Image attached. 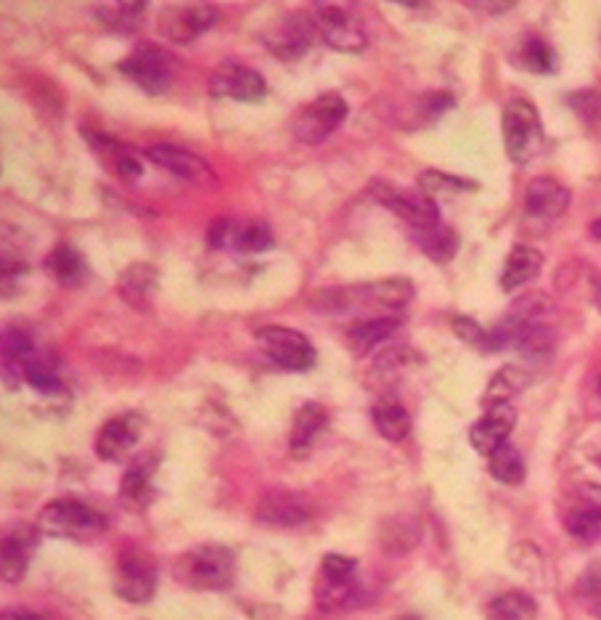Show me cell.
I'll use <instances>...</instances> for the list:
<instances>
[{"instance_id": "obj_1", "label": "cell", "mask_w": 601, "mask_h": 620, "mask_svg": "<svg viewBox=\"0 0 601 620\" xmlns=\"http://www.w3.org/2000/svg\"><path fill=\"white\" fill-rule=\"evenodd\" d=\"M416 297L414 281L406 276L364 281L353 287L321 290L310 297V308L321 313H355V311H401Z\"/></svg>"}, {"instance_id": "obj_2", "label": "cell", "mask_w": 601, "mask_h": 620, "mask_svg": "<svg viewBox=\"0 0 601 620\" xmlns=\"http://www.w3.org/2000/svg\"><path fill=\"white\" fill-rule=\"evenodd\" d=\"M175 579L199 592H223L236 579V555L223 544H201L183 551L173 564Z\"/></svg>"}, {"instance_id": "obj_3", "label": "cell", "mask_w": 601, "mask_h": 620, "mask_svg": "<svg viewBox=\"0 0 601 620\" xmlns=\"http://www.w3.org/2000/svg\"><path fill=\"white\" fill-rule=\"evenodd\" d=\"M504 144L514 165H527L541 155L545 144L543 122L536 104L527 98H512L504 109Z\"/></svg>"}, {"instance_id": "obj_4", "label": "cell", "mask_w": 601, "mask_h": 620, "mask_svg": "<svg viewBox=\"0 0 601 620\" xmlns=\"http://www.w3.org/2000/svg\"><path fill=\"white\" fill-rule=\"evenodd\" d=\"M38 525L46 536L66 538V542H90L107 531V520L98 509L72 499L51 501L40 512Z\"/></svg>"}, {"instance_id": "obj_5", "label": "cell", "mask_w": 601, "mask_h": 620, "mask_svg": "<svg viewBox=\"0 0 601 620\" xmlns=\"http://www.w3.org/2000/svg\"><path fill=\"white\" fill-rule=\"evenodd\" d=\"M116 70L149 96H162L173 85L177 59L157 42H140L131 57H125L116 64Z\"/></svg>"}, {"instance_id": "obj_6", "label": "cell", "mask_w": 601, "mask_h": 620, "mask_svg": "<svg viewBox=\"0 0 601 620\" xmlns=\"http://www.w3.org/2000/svg\"><path fill=\"white\" fill-rule=\"evenodd\" d=\"M347 120V101L340 94H323L312 98L310 104L297 109L292 117V133L299 144H323L331 133L342 127Z\"/></svg>"}, {"instance_id": "obj_7", "label": "cell", "mask_w": 601, "mask_h": 620, "mask_svg": "<svg viewBox=\"0 0 601 620\" xmlns=\"http://www.w3.org/2000/svg\"><path fill=\"white\" fill-rule=\"evenodd\" d=\"M312 20L323 42L340 53H360L366 48V29L353 9L342 3H312Z\"/></svg>"}, {"instance_id": "obj_8", "label": "cell", "mask_w": 601, "mask_h": 620, "mask_svg": "<svg viewBox=\"0 0 601 620\" xmlns=\"http://www.w3.org/2000/svg\"><path fill=\"white\" fill-rule=\"evenodd\" d=\"M373 199L382 207H388L392 215L406 220L414 231H427L440 226V205L429 199L427 194L410 192V189L392 186V183L377 181L371 186Z\"/></svg>"}, {"instance_id": "obj_9", "label": "cell", "mask_w": 601, "mask_h": 620, "mask_svg": "<svg viewBox=\"0 0 601 620\" xmlns=\"http://www.w3.org/2000/svg\"><path fill=\"white\" fill-rule=\"evenodd\" d=\"M116 597L131 605H146L157 592V562L146 549H125L116 560Z\"/></svg>"}, {"instance_id": "obj_10", "label": "cell", "mask_w": 601, "mask_h": 620, "mask_svg": "<svg viewBox=\"0 0 601 620\" xmlns=\"http://www.w3.org/2000/svg\"><path fill=\"white\" fill-rule=\"evenodd\" d=\"M257 345L286 372H308L316 364V348L310 345L303 331L290 327H262L255 335Z\"/></svg>"}, {"instance_id": "obj_11", "label": "cell", "mask_w": 601, "mask_h": 620, "mask_svg": "<svg viewBox=\"0 0 601 620\" xmlns=\"http://www.w3.org/2000/svg\"><path fill=\"white\" fill-rule=\"evenodd\" d=\"M355 557L327 555L321 562V573L316 581V601L323 612H336L353 605L355 597Z\"/></svg>"}, {"instance_id": "obj_12", "label": "cell", "mask_w": 601, "mask_h": 620, "mask_svg": "<svg viewBox=\"0 0 601 620\" xmlns=\"http://www.w3.org/2000/svg\"><path fill=\"white\" fill-rule=\"evenodd\" d=\"M316 29L318 24L310 14L292 11V14H284L279 22H273L262 40H266L268 51H271L275 59L294 61L310 51L312 40H316Z\"/></svg>"}, {"instance_id": "obj_13", "label": "cell", "mask_w": 601, "mask_h": 620, "mask_svg": "<svg viewBox=\"0 0 601 620\" xmlns=\"http://www.w3.org/2000/svg\"><path fill=\"white\" fill-rule=\"evenodd\" d=\"M220 20V11L212 3H173L159 14V29L175 46H186L205 35Z\"/></svg>"}, {"instance_id": "obj_14", "label": "cell", "mask_w": 601, "mask_h": 620, "mask_svg": "<svg viewBox=\"0 0 601 620\" xmlns=\"http://www.w3.org/2000/svg\"><path fill=\"white\" fill-rule=\"evenodd\" d=\"M210 94L214 98H231V101H262L268 94V83L260 72L238 61H223L210 75Z\"/></svg>"}, {"instance_id": "obj_15", "label": "cell", "mask_w": 601, "mask_h": 620, "mask_svg": "<svg viewBox=\"0 0 601 620\" xmlns=\"http://www.w3.org/2000/svg\"><path fill=\"white\" fill-rule=\"evenodd\" d=\"M569 207V189L556 178L541 175L536 181L527 183L525 192V218L532 226H545L556 223Z\"/></svg>"}, {"instance_id": "obj_16", "label": "cell", "mask_w": 601, "mask_h": 620, "mask_svg": "<svg viewBox=\"0 0 601 620\" xmlns=\"http://www.w3.org/2000/svg\"><path fill=\"white\" fill-rule=\"evenodd\" d=\"M140 425L144 422L138 414H122L109 420L96 435V457L112 464L131 457V451L140 440Z\"/></svg>"}, {"instance_id": "obj_17", "label": "cell", "mask_w": 601, "mask_h": 620, "mask_svg": "<svg viewBox=\"0 0 601 620\" xmlns=\"http://www.w3.org/2000/svg\"><path fill=\"white\" fill-rule=\"evenodd\" d=\"M514 425H517V409H514L512 403L488 409L486 414L471 425L469 443L480 457H490V453H495L501 446L508 443V435H512Z\"/></svg>"}, {"instance_id": "obj_18", "label": "cell", "mask_w": 601, "mask_h": 620, "mask_svg": "<svg viewBox=\"0 0 601 620\" xmlns=\"http://www.w3.org/2000/svg\"><path fill=\"white\" fill-rule=\"evenodd\" d=\"M146 159L155 162L157 168L168 170L175 178L188 183H214V170L205 162L199 155L186 149H177L170 144H157L151 149H146Z\"/></svg>"}, {"instance_id": "obj_19", "label": "cell", "mask_w": 601, "mask_h": 620, "mask_svg": "<svg viewBox=\"0 0 601 620\" xmlns=\"http://www.w3.org/2000/svg\"><path fill=\"white\" fill-rule=\"evenodd\" d=\"M38 342L27 329L9 327L3 335V379L11 390H20L24 382V366L38 353Z\"/></svg>"}, {"instance_id": "obj_20", "label": "cell", "mask_w": 601, "mask_h": 620, "mask_svg": "<svg viewBox=\"0 0 601 620\" xmlns=\"http://www.w3.org/2000/svg\"><path fill=\"white\" fill-rule=\"evenodd\" d=\"M157 281L159 271L151 263H133V266H127L125 271L120 273V279H116V292H120V297L125 300L131 308L146 311L157 292Z\"/></svg>"}, {"instance_id": "obj_21", "label": "cell", "mask_w": 601, "mask_h": 620, "mask_svg": "<svg viewBox=\"0 0 601 620\" xmlns=\"http://www.w3.org/2000/svg\"><path fill=\"white\" fill-rule=\"evenodd\" d=\"M257 518H260L262 523L292 527L310 520V509L303 501V496L290 494V490H275V494H268L266 499L260 501Z\"/></svg>"}, {"instance_id": "obj_22", "label": "cell", "mask_w": 601, "mask_h": 620, "mask_svg": "<svg viewBox=\"0 0 601 620\" xmlns=\"http://www.w3.org/2000/svg\"><path fill=\"white\" fill-rule=\"evenodd\" d=\"M327 427V409L321 403L308 401L297 409L292 422V433H290V451L294 459L308 457L316 438L321 435V429Z\"/></svg>"}, {"instance_id": "obj_23", "label": "cell", "mask_w": 601, "mask_h": 620, "mask_svg": "<svg viewBox=\"0 0 601 620\" xmlns=\"http://www.w3.org/2000/svg\"><path fill=\"white\" fill-rule=\"evenodd\" d=\"M401 329V318L395 316H379V318H366V321L353 324L347 329V348L353 350L355 355H366L371 353L373 348L388 342L395 331Z\"/></svg>"}, {"instance_id": "obj_24", "label": "cell", "mask_w": 601, "mask_h": 620, "mask_svg": "<svg viewBox=\"0 0 601 620\" xmlns=\"http://www.w3.org/2000/svg\"><path fill=\"white\" fill-rule=\"evenodd\" d=\"M543 268V255L538 253L536 247H527V244H519L514 247L512 253L506 255L504 271H501V290L514 292L519 287H525L527 281L536 279Z\"/></svg>"}, {"instance_id": "obj_25", "label": "cell", "mask_w": 601, "mask_h": 620, "mask_svg": "<svg viewBox=\"0 0 601 620\" xmlns=\"http://www.w3.org/2000/svg\"><path fill=\"white\" fill-rule=\"evenodd\" d=\"M530 372L525 366H504L501 372L493 374V379L488 382L486 396H482V406H504L512 403V398H517L527 385H530Z\"/></svg>"}, {"instance_id": "obj_26", "label": "cell", "mask_w": 601, "mask_h": 620, "mask_svg": "<svg viewBox=\"0 0 601 620\" xmlns=\"http://www.w3.org/2000/svg\"><path fill=\"white\" fill-rule=\"evenodd\" d=\"M46 271L53 281H59L61 287H77L83 284V279L88 276V263L85 257L77 253L70 244H59L57 250H51L46 257Z\"/></svg>"}, {"instance_id": "obj_27", "label": "cell", "mask_w": 601, "mask_h": 620, "mask_svg": "<svg viewBox=\"0 0 601 620\" xmlns=\"http://www.w3.org/2000/svg\"><path fill=\"white\" fill-rule=\"evenodd\" d=\"M24 382L48 398H57L59 392H64V385H61L59 377V361L48 350H38L29 358V364L24 366Z\"/></svg>"}, {"instance_id": "obj_28", "label": "cell", "mask_w": 601, "mask_h": 620, "mask_svg": "<svg viewBox=\"0 0 601 620\" xmlns=\"http://www.w3.org/2000/svg\"><path fill=\"white\" fill-rule=\"evenodd\" d=\"M151 472H155V464L146 462V459H136L122 475L120 485V496L131 509H144L151 501Z\"/></svg>"}, {"instance_id": "obj_29", "label": "cell", "mask_w": 601, "mask_h": 620, "mask_svg": "<svg viewBox=\"0 0 601 620\" xmlns=\"http://www.w3.org/2000/svg\"><path fill=\"white\" fill-rule=\"evenodd\" d=\"M373 425H377L379 435L390 443H401L410 435V414L403 403L384 398L373 406Z\"/></svg>"}, {"instance_id": "obj_30", "label": "cell", "mask_w": 601, "mask_h": 620, "mask_svg": "<svg viewBox=\"0 0 601 620\" xmlns=\"http://www.w3.org/2000/svg\"><path fill=\"white\" fill-rule=\"evenodd\" d=\"M512 61L519 66V70L532 72V75H551V72L556 70L554 48H551L543 38H527L519 42Z\"/></svg>"}, {"instance_id": "obj_31", "label": "cell", "mask_w": 601, "mask_h": 620, "mask_svg": "<svg viewBox=\"0 0 601 620\" xmlns=\"http://www.w3.org/2000/svg\"><path fill=\"white\" fill-rule=\"evenodd\" d=\"M414 239L421 247V253H425L432 263H440V266H443V263H451L458 253L456 231L445 229V226H434V229L427 231H414Z\"/></svg>"}, {"instance_id": "obj_32", "label": "cell", "mask_w": 601, "mask_h": 620, "mask_svg": "<svg viewBox=\"0 0 601 620\" xmlns=\"http://www.w3.org/2000/svg\"><path fill=\"white\" fill-rule=\"evenodd\" d=\"M490 620H536L538 605L530 594L525 592H506L495 597L488 607Z\"/></svg>"}, {"instance_id": "obj_33", "label": "cell", "mask_w": 601, "mask_h": 620, "mask_svg": "<svg viewBox=\"0 0 601 620\" xmlns=\"http://www.w3.org/2000/svg\"><path fill=\"white\" fill-rule=\"evenodd\" d=\"M488 470H490V475H493L499 483L519 485V483L525 481L527 466H525L523 453L517 451V446L504 443V446L499 448V451L490 453V457H488Z\"/></svg>"}, {"instance_id": "obj_34", "label": "cell", "mask_w": 601, "mask_h": 620, "mask_svg": "<svg viewBox=\"0 0 601 620\" xmlns=\"http://www.w3.org/2000/svg\"><path fill=\"white\" fill-rule=\"evenodd\" d=\"M146 5L144 0H120V3H98L96 16L101 20L107 27L112 29H136V24L144 20L146 14Z\"/></svg>"}, {"instance_id": "obj_35", "label": "cell", "mask_w": 601, "mask_h": 620, "mask_svg": "<svg viewBox=\"0 0 601 620\" xmlns=\"http://www.w3.org/2000/svg\"><path fill=\"white\" fill-rule=\"evenodd\" d=\"M477 183L464 181L458 175H447L440 173V170H427L419 178V192L427 194L432 202L440 199H451V196H458L462 192H475Z\"/></svg>"}, {"instance_id": "obj_36", "label": "cell", "mask_w": 601, "mask_h": 620, "mask_svg": "<svg viewBox=\"0 0 601 620\" xmlns=\"http://www.w3.org/2000/svg\"><path fill=\"white\" fill-rule=\"evenodd\" d=\"M29 564V546L22 542L20 536H5L3 538V557H0V568H3L5 583H20L27 573Z\"/></svg>"}, {"instance_id": "obj_37", "label": "cell", "mask_w": 601, "mask_h": 620, "mask_svg": "<svg viewBox=\"0 0 601 620\" xmlns=\"http://www.w3.org/2000/svg\"><path fill=\"white\" fill-rule=\"evenodd\" d=\"M233 247L238 253H266V250L273 247V233L266 223L260 220H253V223H236V233H233Z\"/></svg>"}, {"instance_id": "obj_38", "label": "cell", "mask_w": 601, "mask_h": 620, "mask_svg": "<svg viewBox=\"0 0 601 620\" xmlns=\"http://www.w3.org/2000/svg\"><path fill=\"white\" fill-rule=\"evenodd\" d=\"M567 531L575 542L597 544L601 538V509L597 507L575 509V512L567 518Z\"/></svg>"}, {"instance_id": "obj_39", "label": "cell", "mask_w": 601, "mask_h": 620, "mask_svg": "<svg viewBox=\"0 0 601 620\" xmlns=\"http://www.w3.org/2000/svg\"><path fill=\"white\" fill-rule=\"evenodd\" d=\"M453 107V96L445 94V90H432V94H425L419 98V101L414 104V122H410V127H425V125H432L434 120H440L447 109Z\"/></svg>"}, {"instance_id": "obj_40", "label": "cell", "mask_w": 601, "mask_h": 620, "mask_svg": "<svg viewBox=\"0 0 601 620\" xmlns=\"http://www.w3.org/2000/svg\"><path fill=\"white\" fill-rule=\"evenodd\" d=\"M453 331H456L458 340H464L466 345L477 348V350H486V353H493V345H490V331L482 329L475 318L469 316H456L453 318Z\"/></svg>"}, {"instance_id": "obj_41", "label": "cell", "mask_w": 601, "mask_h": 620, "mask_svg": "<svg viewBox=\"0 0 601 620\" xmlns=\"http://www.w3.org/2000/svg\"><path fill=\"white\" fill-rule=\"evenodd\" d=\"M567 104L573 107V112L578 114L582 122H588V125L601 120V94H597V90H578V94H569Z\"/></svg>"}, {"instance_id": "obj_42", "label": "cell", "mask_w": 601, "mask_h": 620, "mask_svg": "<svg viewBox=\"0 0 601 620\" xmlns=\"http://www.w3.org/2000/svg\"><path fill=\"white\" fill-rule=\"evenodd\" d=\"M233 233H236V220H231V218L214 220L210 229V244L214 250L233 247Z\"/></svg>"}, {"instance_id": "obj_43", "label": "cell", "mask_w": 601, "mask_h": 620, "mask_svg": "<svg viewBox=\"0 0 601 620\" xmlns=\"http://www.w3.org/2000/svg\"><path fill=\"white\" fill-rule=\"evenodd\" d=\"M116 173H120L122 181L133 183V181H138L140 175H144V168H140V162H138L136 157L122 155V157H120V162H116Z\"/></svg>"}, {"instance_id": "obj_44", "label": "cell", "mask_w": 601, "mask_h": 620, "mask_svg": "<svg viewBox=\"0 0 601 620\" xmlns=\"http://www.w3.org/2000/svg\"><path fill=\"white\" fill-rule=\"evenodd\" d=\"M3 620H53V618L42 616V612H33V610H14V612H5Z\"/></svg>"}, {"instance_id": "obj_45", "label": "cell", "mask_w": 601, "mask_h": 620, "mask_svg": "<svg viewBox=\"0 0 601 620\" xmlns=\"http://www.w3.org/2000/svg\"><path fill=\"white\" fill-rule=\"evenodd\" d=\"M591 233H593V236H597V239H599V242H601V218H599V220H593V226H591Z\"/></svg>"}, {"instance_id": "obj_46", "label": "cell", "mask_w": 601, "mask_h": 620, "mask_svg": "<svg viewBox=\"0 0 601 620\" xmlns=\"http://www.w3.org/2000/svg\"><path fill=\"white\" fill-rule=\"evenodd\" d=\"M593 303H597V308L601 313V281L597 284V292H593Z\"/></svg>"}, {"instance_id": "obj_47", "label": "cell", "mask_w": 601, "mask_h": 620, "mask_svg": "<svg viewBox=\"0 0 601 620\" xmlns=\"http://www.w3.org/2000/svg\"><path fill=\"white\" fill-rule=\"evenodd\" d=\"M591 612H593V618L601 620V599L599 601H593V607H591Z\"/></svg>"}, {"instance_id": "obj_48", "label": "cell", "mask_w": 601, "mask_h": 620, "mask_svg": "<svg viewBox=\"0 0 601 620\" xmlns=\"http://www.w3.org/2000/svg\"><path fill=\"white\" fill-rule=\"evenodd\" d=\"M401 620H419V618H414V616H408V618H401Z\"/></svg>"}, {"instance_id": "obj_49", "label": "cell", "mask_w": 601, "mask_h": 620, "mask_svg": "<svg viewBox=\"0 0 601 620\" xmlns=\"http://www.w3.org/2000/svg\"><path fill=\"white\" fill-rule=\"evenodd\" d=\"M597 464H599V466H601V453H599V457H597Z\"/></svg>"}, {"instance_id": "obj_50", "label": "cell", "mask_w": 601, "mask_h": 620, "mask_svg": "<svg viewBox=\"0 0 601 620\" xmlns=\"http://www.w3.org/2000/svg\"><path fill=\"white\" fill-rule=\"evenodd\" d=\"M599 396H601V377H599Z\"/></svg>"}]
</instances>
